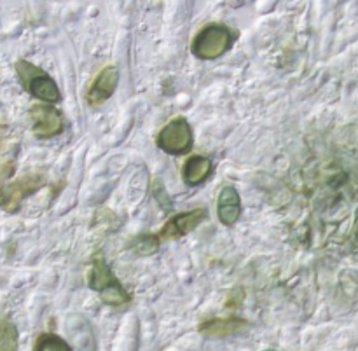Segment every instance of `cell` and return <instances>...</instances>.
Listing matches in <instances>:
<instances>
[{
	"mask_svg": "<svg viewBox=\"0 0 358 351\" xmlns=\"http://www.w3.org/2000/svg\"><path fill=\"white\" fill-rule=\"evenodd\" d=\"M205 219V208H196L191 210V212L178 213V215H175L173 219H170L164 224L159 233V238H163V240H178V238L185 236L191 231H194Z\"/></svg>",
	"mask_w": 358,
	"mask_h": 351,
	"instance_id": "52a82bcc",
	"label": "cell"
},
{
	"mask_svg": "<svg viewBox=\"0 0 358 351\" xmlns=\"http://www.w3.org/2000/svg\"><path fill=\"white\" fill-rule=\"evenodd\" d=\"M20 334L13 322L7 317H0V351H17Z\"/></svg>",
	"mask_w": 358,
	"mask_h": 351,
	"instance_id": "7c38bea8",
	"label": "cell"
},
{
	"mask_svg": "<svg viewBox=\"0 0 358 351\" xmlns=\"http://www.w3.org/2000/svg\"><path fill=\"white\" fill-rule=\"evenodd\" d=\"M234 41H236V34L231 28H227L226 24L212 23L201 28L194 37L191 45L192 55L203 62H213L226 55Z\"/></svg>",
	"mask_w": 358,
	"mask_h": 351,
	"instance_id": "6da1fadb",
	"label": "cell"
},
{
	"mask_svg": "<svg viewBox=\"0 0 358 351\" xmlns=\"http://www.w3.org/2000/svg\"><path fill=\"white\" fill-rule=\"evenodd\" d=\"M210 173H212V161L205 156L189 157L182 168V178L191 187L201 185L203 182L208 180Z\"/></svg>",
	"mask_w": 358,
	"mask_h": 351,
	"instance_id": "8fae6325",
	"label": "cell"
},
{
	"mask_svg": "<svg viewBox=\"0 0 358 351\" xmlns=\"http://www.w3.org/2000/svg\"><path fill=\"white\" fill-rule=\"evenodd\" d=\"M34 351H72V346L56 334L38 336Z\"/></svg>",
	"mask_w": 358,
	"mask_h": 351,
	"instance_id": "4fadbf2b",
	"label": "cell"
},
{
	"mask_svg": "<svg viewBox=\"0 0 358 351\" xmlns=\"http://www.w3.org/2000/svg\"><path fill=\"white\" fill-rule=\"evenodd\" d=\"M264 351H276V350H264Z\"/></svg>",
	"mask_w": 358,
	"mask_h": 351,
	"instance_id": "9a60e30c",
	"label": "cell"
},
{
	"mask_svg": "<svg viewBox=\"0 0 358 351\" xmlns=\"http://www.w3.org/2000/svg\"><path fill=\"white\" fill-rule=\"evenodd\" d=\"M90 287L100 294L101 301L108 306H122V304L129 303V294L119 283V280L115 278L103 259H96L91 264Z\"/></svg>",
	"mask_w": 358,
	"mask_h": 351,
	"instance_id": "3957f363",
	"label": "cell"
},
{
	"mask_svg": "<svg viewBox=\"0 0 358 351\" xmlns=\"http://www.w3.org/2000/svg\"><path fill=\"white\" fill-rule=\"evenodd\" d=\"M133 252L138 255H152L159 248V236L156 234H142L131 245Z\"/></svg>",
	"mask_w": 358,
	"mask_h": 351,
	"instance_id": "5bb4252c",
	"label": "cell"
},
{
	"mask_svg": "<svg viewBox=\"0 0 358 351\" xmlns=\"http://www.w3.org/2000/svg\"><path fill=\"white\" fill-rule=\"evenodd\" d=\"M247 327L248 322L243 320V318H212V320H206L199 325V332H201L205 338L224 339L229 338V336L238 334V332H241Z\"/></svg>",
	"mask_w": 358,
	"mask_h": 351,
	"instance_id": "30bf717a",
	"label": "cell"
},
{
	"mask_svg": "<svg viewBox=\"0 0 358 351\" xmlns=\"http://www.w3.org/2000/svg\"><path fill=\"white\" fill-rule=\"evenodd\" d=\"M14 69H16L21 86L31 96H35L37 100L48 101V105L58 103L62 100V93H59V87L55 83V79L51 76H48L42 69L35 66L34 63L27 62V59H17Z\"/></svg>",
	"mask_w": 358,
	"mask_h": 351,
	"instance_id": "7a4b0ae2",
	"label": "cell"
},
{
	"mask_svg": "<svg viewBox=\"0 0 358 351\" xmlns=\"http://www.w3.org/2000/svg\"><path fill=\"white\" fill-rule=\"evenodd\" d=\"M44 184V173L30 171L16 180L0 187V208L7 213H16L24 198L34 194Z\"/></svg>",
	"mask_w": 358,
	"mask_h": 351,
	"instance_id": "277c9868",
	"label": "cell"
},
{
	"mask_svg": "<svg viewBox=\"0 0 358 351\" xmlns=\"http://www.w3.org/2000/svg\"><path fill=\"white\" fill-rule=\"evenodd\" d=\"M119 83V70L115 66H105L86 93V100L90 105H101L114 94Z\"/></svg>",
	"mask_w": 358,
	"mask_h": 351,
	"instance_id": "ba28073f",
	"label": "cell"
},
{
	"mask_svg": "<svg viewBox=\"0 0 358 351\" xmlns=\"http://www.w3.org/2000/svg\"><path fill=\"white\" fill-rule=\"evenodd\" d=\"M217 215L219 220L226 227L234 226L241 215V199L240 192L231 185H226L222 191L219 192V199H217Z\"/></svg>",
	"mask_w": 358,
	"mask_h": 351,
	"instance_id": "9c48e42d",
	"label": "cell"
},
{
	"mask_svg": "<svg viewBox=\"0 0 358 351\" xmlns=\"http://www.w3.org/2000/svg\"><path fill=\"white\" fill-rule=\"evenodd\" d=\"M31 121V131L37 138H52L65 129L63 114L48 103H37L28 110Z\"/></svg>",
	"mask_w": 358,
	"mask_h": 351,
	"instance_id": "8992f818",
	"label": "cell"
},
{
	"mask_svg": "<svg viewBox=\"0 0 358 351\" xmlns=\"http://www.w3.org/2000/svg\"><path fill=\"white\" fill-rule=\"evenodd\" d=\"M194 135L192 128L184 117H175L161 129L157 135V145L171 156H184L192 149Z\"/></svg>",
	"mask_w": 358,
	"mask_h": 351,
	"instance_id": "5b68a950",
	"label": "cell"
}]
</instances>
